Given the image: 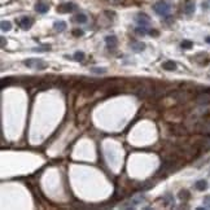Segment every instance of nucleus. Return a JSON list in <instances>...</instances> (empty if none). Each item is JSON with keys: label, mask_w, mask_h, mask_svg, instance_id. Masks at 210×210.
Listing matches in <instances>:
<instances>
[{"label": "nucleus", "mask_w": 210, "mask_h": 210, "mask_svg": "<svg viewBox=\"0 0 210 210\" xmlns=\"http://www.w3.org/2000/svg\"><path fill=\"white\" fill-rule=\"evenodd\" d=\"M171 7H173V4H171L169 0H159V2H157L156 4L153 5V10L158 16L167 17L169 13H170V10H171Z\"/></svg>", "instance_id": "nucleus-1"}, {"label": "nucleus", "mask_w": 210, "mask_h": 210, "mask_svg": "<svg viewBox=\"0 0 210 210\" xmlns=\"http://www.w3.org/2000/svg\"><path fill=\"white\" fill-rule=\"evenodd\" d=\"M24 64L30 69H35V70H44L48 68V62L43 61L40 58H29L25 60Z\"/></svg>", "instance_id": "nucleus-2"}, {"label": "nucleus", "mask_w": 210, "mask_h": 210, "mask_svg": "<svg viewBox=\"0 0 210 210\" xmlns=\"http://www.w3.org/2000/svg\"><path fill=\"white\" fill-rule=\"evenodd\" d=\"M135 21H136V24L139 26L148 27L149 25H151V17H149L148 14H145V13H137L136 17H135Z\"/></svg>", "instance_id": "nucleus-3"}, {"label": "nucleus", "mask_w": 210, "mask_h": 210, "mask_svg": "<svg viewBox=\"0 0 210 210\" xmlns=\"http://www.w3.org/2000/svg\"><path fill=\"white\" fill-rule=\"evenodd\" d=\"M75 8H77V5L74 3H64V4L57 7V12H60V13H70V12H73Z\"/></svg>", "instance_id": "nucleus-4"}, {"label": "nucleus", "mask_w": 210, "mask_h": 210, "mask_svg": "<svg viewBox=\"0 0 210 210\" xmlns=\"http://www.w3.org/2000/svg\"><path fill=\"white\" fill-rule=\"evenodd\" d=\"M18 25L24 30H29L30 27H31V25H32V20L30 17H26V16H25V17H21L18 20Z\"/></svg>", "instance_id": "nucleus-5"}, {"label": "nucleus", "mask_w": 210, "mask_h": 210, "mask_svg": "<svg viewBox=\"0 0 210 210\" xmlns=\"http://www.w3.org/2000/svg\"><path fill=\"white\" fill-rule=\"evenodd\" d=\"M195 9H196V5H195V2H192V0H188V2L184 4V8H183L184 13L188 16L195 13Z\"/></svg>", "instance_id": "nucleus-6"}, {"label": "nucleus", "mask_w": 210, "mask_h": 210, "mask_svg": "<svg viewBox=\"0 0 210 210\" xmlns=\"http://www.w3.org/2000/svg\"><path fill=\"white\" fill-rule=\"evenodd\" d=\"M130 47H131V49L134 52H141V51H144V49H145V43L134 40V42L130 43Z\"/></svg>", "instance_id": "nucleus-7"}, {"label": "nucleus", "mask_w": 210, "mask_h": 210, "mask_svg": "<svg viewBox=\"0 0 210 210\" xmlns=\"http://www.w3.org/2000/svg\"><path fill=\"white\" fill-rule=\"evenodd\" d=\"M48 9H49V5H48L47 3L40 2V3H38V4L35 5V10H36L38 13H40V14L47 13V12H48Z\"/></svg>", "instance_id": "nucleus-8"}, {"label": "nucleus", "mask_w": 210, "mask_h": 210, "mask_svg": "<svg viewBox=\"0 0 210 210\" xmlns=\"http://www.w3.org/2000/svg\"><path fill=\"white\" fill-rule=\"evenodd\" d=\"M196 101L198 104H206V103H210V92H204L201 95H198L196 97Z\"/></svg>", "instance_id": "nucleus-9"}, {"label": "nucleus", "mask_w": 210, "mask_h": 210, "mask_svg": "<svg viewBox=\"0 0 210 210\" xmlns=\"http://www.w3.org/2000/svg\"><path fill=\"white\" fill-rule=\"evenodd\" d=\"M105 43H107L108 48H115V47H117L118 40H117V38H115L114 35H109V36L105 38Z\"/></svg>", "instance_id": "nucleus-10"}, {"label": "nucleus", "mask_w": 210, "mask_h": 210, "mask_svg": "<svg viewBox=\"0 0 210 210\" xmlns=\"http://www.w3.org/2000/svg\"><path fill=\"white\" fill-rule=\"evenodd\" d=\"M162 68L167 71H174V70H176V64L174 61H171V60H169V61H165L162 64Z\"/></svg>", "instance_id": "nucleus-11"}, {"label": "nucleus", "mask_w": 210, "mask_h": 210, "mask_svg": "<svg viewBox=\"0 0 210 210\" xmlns=\"http://www.w3.org/2000/svg\"><path fill=\"white\" fill-rule=\"evenodd\" d=\"M53 27H54V30H56V31L61 32V31H64L66 29V24H65L64 21H56L53 24Z\"/></svg>", "instance_id": "nucleus-12"}, {"label": "nucleus", "mask_w": 210, "mask_h": 210, "mask_svg": "<svg viewBox=\"0 0 210 210\" xmlns=\"http://www.w3.org/2000/svg\"><path fill=\"white\" fill-rule=\"evenodd\" d=\"M195 187H196V189H198V191H205L208 188V182L204 180V179H201V180L196 182Z\"/></svg>", "instance_id": "nucleus-13"}, {"label": "nucleus", "mask_w": 210, "mask_h": 210, "mask_svg": "<svg viewBox=\"0 0 210 210\" xmlns=\"http://www.w3.org/2000/svg\"><path fill=\"white\" fill-rule=\"evenodd\" d=\"M84 57H86V54H84V52H82V51H77L74 53V60H75V61H78V62L83 61Z\"/></svg>", "instance_id": "nucleus-14"}, {"label": "nucleus", "mask_w": 210, "mask_h": 210, "mask_svg": "<svg viewBox=\"0 0 210 210\" xmlns=\"http://www.w3.org/2000/svg\"><path fill=\"white\" fill-rule=\"evenodd\" d=\"M78 24H86L87 22V16L86 14H83V13H78L75 16V18H74Z\"/></svg>", "instance_id": "nucleus-15"}, {"label": "nucleus", "mask_w": 210, "mask_h": 210, "mask_svg": "<svg viewBox=\"0 0 210 210\" xmlns=\"http://www.w3.org/2000/svg\"><path fill=\"white\" fill-rule=\"evenodd\" d=\"M135 32H136V34H139V35H141V36H144V35L148 34L149 31L147 30L145 26H139V27H136V29H135Z\"/></svg>", "instance_id": "nucleus-16"}, {"label": "nucleus", "mask_w": 210, "mask_h": 210, "mask_svg": "<svg viewBox=\"0 0 210 210\" xmlns=\"http://www.w3.org/2000/svg\"><path fill=\"white\" fill-rule=\"evenodd\" d=\"M36 87L39 88L40 91H46V90H48L49 87H51V84L48 83V82H38V84H36Z\"/></svg>", "instance_id": "nucleus-17"}, {"label": "nucleus", "mask_w": 210, "mask_h": 210, "mask_svg": "<svg viewBox=\"0 0 210 210\" xmlns=\"http://www.w3.org/2000/svg\"><path fill=\"white\" fill-rule=\"evenodd\" d=\"M12 29V24L9 21H2V30L3 31H9Z\"/></svg>", "instance_id": "nucleus-18"}, {"label": "nucleus", "mask_w": 210, "mask_h": 210, "mask_svg": "<svg viewBox=\"0 0 210 210\" xmlns=\"http://www.w3.org/2000/svg\"><path fill=\"white\" fill-rule=\"evenodd\" d=\"M180 47L183 48V49H191L193 47V43L191 40H183L180 43Z\"/></svg>", "instance_id": "nucleus-19"}, {"label": "nucleus", "mask_w": 210, "mask_h": 210, "mask_svg": "<svg viewBox=\"0 0 210 210\" xmlns=\"http://www.w3.org/2000/svg\"><path fill=\"white\" fill-rule=\"evenodd\" d=\"M179 198H180L182 201L188 200V198H189V193H188V191H180V192H179Z\"/></svg>", "instance_id": "nucleus-20"}, {"label": "nucleus", "mask_w": 210, "mask_h": 210, "mask_svg": "<svg viewBox=\"0 0 210 210\" xmlns=\"http://www.w3.org/2000/svg\"><path fill=\"white\" fill-rule=\"evenodd\" d=\"M91 71H92V73H96V74H103V73H105L107 70H105L104 68H92Z\"/></svg>", "instance_id": "nucleus-21"}, {"label": "nucleus", "mask_w": 210, "mask_h": 210, "mask_svg": "<svg viewBox=\"0 0 210 210\" xmlns=\"http://www.w3.org/2000/svg\"><path fill=\"white\" fill-rule=\"evenodd\" d=\"M204 208L210 209V196H205V197H204Z\"/></svg>", "instance_id": "nucleus-22"}, {"label": "nucleus", "mask_w": 210, "mask_h": 210, "mask_svg": "<svg viewBox=\"0 0 210 210\" xmlns=\"http://www.w3.org/2000/svg\"><path fill=\"white\" fill-rule=\"evenodd\" d=\"M49 48H51L49 46H43L42 48H35L34 51H39V52H40V51H49Z\"/></svg>", "instance_id": "nucleus-23"}, {"label": "nucleus", "mask_w": 210, "mask_h": 210, "mask_svg": "<svg viewBox=\"0 0 210 210\" xmlns=\"http://www.w3.org/2000/svg\"><path fill=\"white\" fill-rule=\"evenodd\" d=\"M73 35H75V36H81V35H83V31L82 30H73Z\"/></svg>", "instance_id": "nucleus-24"}, {"label": "nucleus", "mask_w": 210, "mask_h": 210, "mask_svg": "<svg viewBox=\"0 0 210 210\" xmlns=\"http://www.w3.org/2000/svg\"><path fill=\"white\" fill-rule=\"evenodd\" d=\"M9 79H10V78H4V79L2 81V88H4L5 84H9V82H10Z\"/></svg>", "instance_id": "nucleus-25"}, {"label": "nucleus", "mask_w": 210, "mask_h": 210, "mask_svg": "<svg viewBox=\"0 0 210 210\" xmlns=\"http://www.w3.org/2000/svg\"><path fill=\"white\" fill-rule=\"evenodd\" d=\"M149 34L153 36H158V31L157 30H149Z\"/></svg>", "instance_id": "nucleus-26"}, {"label": "nucleus", "mask_w": 210, "mask_h": 210, "mask_svg": "<svg viewBox=\"0 0 210 210\" xmlns=\"http://www.w3.org/2000/svg\"><path fill=\"white\" fill-rule=\"evenodd\" d=\"M122 2H123V0H110V3H112V4H121Z\"/></svg>", "instance_id": "nucleus-27"}, {"label": "nucleus", "mask_w": 210, "mask_h": 210, "mask_svg": "<svg viewBox=\"0 0 210 210\" xmlns=\"http://www.w3.org/2000/svg\"><path fill=\"white\" fill-rule=\"evenodd\" d=\"M4 46H5V39L2 36V47H4Z\"/></svg>", "instance_id": "nucleus-28"}, {"label": "nucleus", "mask_w": 210, "mask_h": 210, "mask_svg": "<svg viewBox=\"0 0 210 210\" xmlns=\"http://www.w3.org/2000/svg\"><path fill=\"white\" fill-rule=\"evenodd\" d=\"M205 42L210 44V36H206V38H205Z\"/></svg>", "instance_id": "nucleus-29"}]
</instances>
